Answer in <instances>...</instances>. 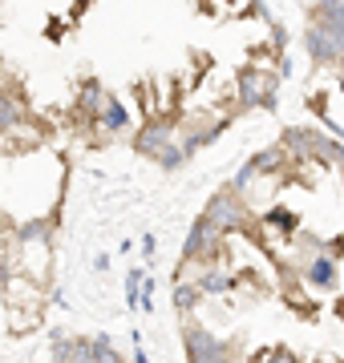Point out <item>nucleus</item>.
Masks as SVG:
<instances>
[{
	"label": "nucleus",
	"mask_w": 344,
	"mask_h": 363,
	"mask_svg": "<svg viewBox=\"0 0 344 363\" xmlns=\"http://www.w3.org/2000/svg\"><path fill=\"white\" fill-rule=\"evenodd\" d=\"M231 286H235V274H223V271L199 274V291L203 295H219V291H231Z\"/></svg>",
	"instance_id": "6e6552de"
},
{
	"label": "nucleus",
	"mask_w": 344,
	"mask_h": 363,
	"mask_svg": "<svg viewBox=\"0 0 344 363\" xmlns=\"http://www.w3.org/2000/svg\"><path fill=\"white\" fill-rule=\"evenodd\" d=\"M97 130H102V133L130 130V109H126L118 97H106V105H102V117H97Z\"/></svg>",
	"instance_id": "423d86ee"
},
{
	"label": "nucleus",
	"mask_w": 344,
	"mask_h": 363,
	"mask_svg": "<svg viewBox=\"0 0 344 363\" xmlns=\"http://www.w3.org/2000/svg\"><path fill=\"white\" fill-rule=\"evenodd\" d=\"M142 283H146V271L134 267V271L126 274V307H142Z\"/></svg>",
	"instance_id": "9d476101"
},
{
	"label": "nucleus",
	"mask_w": 344,
	"mask_h": 363,
	"mask_svg": "<svg viewBox=\"0 0 344 363\" xmlns=\"http://www.w3.org/2000/svg\"><path fill=\"white\" fill-rule=\"evenodd\" d=\"M199 295H203V291H199V283H178V286H174V307H178V311H195V307H199Z\"/></svg>",
	"instance_id": "1a4fd4ad"
},
{
	"label": "nucleus",
	"mask_w": 344,
	"mask_h": 363,
	"mask_svg": "<svg viewBox=\"0 0 344 363\" xmlns=\"http://www.w3.org/2000/svg\"><path fill=\"white\" fill-rule=\"evenodd\" d=\"M276 85H279V77L276 73H264V69H252V73H243L239 77V97L252 105H272L276 101Z\"/></svg>",
	"instance_id": "f03ea898"
},
{
	"label": "nucleus",
	"mask_w": 344,
	"mask_h": 363,
	"mask_svg": "<svg viewBox=\"0 0 344 363\" xmlns=\"http://www.w3.org/2000/svg\"><path fill=\"white\" fill-rule=\"evenodd\" d=\"M186 259H199V262H211L223 255V230L215 226L207 214H203L199 222H195V230H190V238H186Z\"/></svg>",
	"instance_id": "f257e3e1"
},
{
	"label": "nucleus",
	"mask_w": 344,
	"mask_h": 363,
	"mask_svg": "<svg viewBox=\"0 0 344 363\" xmlns=\"http://www.w3.org/2000/svg\"><path fill=\"white\" fill-rule=\"evenodd\" d=\"M304 279H308V286H316V291H332L336 286V259H332L328 250H316V259L308 262V271H304Z\"/></svg>",
	"instance_id": "20e7f679"
},
{
	"label": "nucleus",
	"mask_w": 344,
	"mask_h": 363,
	"mask_svg": "<svg viewBox=\"0 0 344 363\" xmlns=\"http://www.w3.org/2000/svg\"><path fill=\"white\" fill-rule=\"evenodd\" d=\"M267 222H272V226L291 230V226H296V214H291V210H272V214H267Z\"/></svg>",
	"instance_id": "f8f14e48"
},
{
	"label": "nucleus",
	"mask_w": 344,
	"mask_h": 363,
	"mask_svg": "<svg viewBox=\"0 0 344 363\" xmlns=\"http://www.w3.org/2000/svg\"><path fill=\"white\" fill-rule=\"evenodd\" d=\"M207 218H211L223 234L243 230V226H247V206H243V202H239L235 194H219V198L211 202V206H207Z\"/></svg>",
	"instance_id": "7ed1b4c3"
},
{
	"label": "nucleus",
	"mask_w": 344,
	"mask_h": 363,
	"mask_svg": "<svg viewBox=\"0 0 344 363\" xmlns=\"http://www.w3.org/2000/svg\"><path fill=\"white\" fill-rule=\"evenodd\" d=\"M264 363H300V359H296V355H291L288 347H272V351H267V359H264Z\"/></svg>",
	"instance_id": "ddd939ff"
},
{
	"label": "nucleus",
	"mask_w": 344,
	"mask_h": 363,
	"mask_svg": "<svg viewBox=\"0 0 344 363\" xmlns=\"http://www.w3.org/2000/svg\"><path fill=\"white\" fill-rule=\"evenodd\" d=\"M219 351H227V347L215 335H207L203 327H190V331H186V359H190V363L211 359V355H219Z\"/></svg>",
	"instance_id": "39448f33"
},
{
	"label": "nucleus",
	"mask_w": 344,
	"mask_h": 363,
	"mask_svg": "<svg viewBox=\"0 0 344 363\" xmlns=\"http://www.w3.org/2000/svg\"><path fill=\"white\" fill-rule=\"evenodd\" d=\"M21 117H25L21 101H16V97H9V93H0V133H9Z\"/></svg>",
	"instance_id": "0eeeda50"
},
{
	"label": "nucleus",
	"mask_w": 344,
	"mask_h": 363,
	"mask_svg": "<svg viewBox=\"0 0 344 363\" xmlns=\"http://www.w3.org/2000/svg\"><path fill=\"white\" fill-rule=\"evenodd\" d=\"M93 355H97V363H122V355L109 347V339H106V335L93 339Z\"/></svg>",
	"instance_id": "9b49d317"
}]
</instances>
